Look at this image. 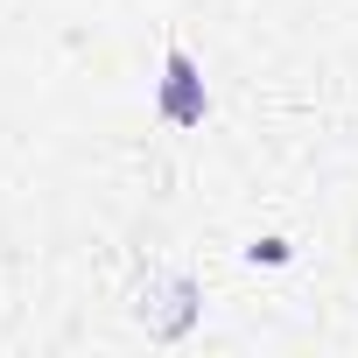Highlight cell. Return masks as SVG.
<instances>
[{
	"mask_svg": "<svg viewBox=\"0 0 358 358\" xmlns=\"http://www.w3.org/2000/svg\"><path fill=\"white\" fill-rule=\"evenodd\" d=\"M155 106H162L169 127H204L211 120V85H204V71H197V57L183 43L162 50V99Z\"/></svg>",
	"mask_w": 358,
	"mask_h": 358,
	"instance_id": "1",
	"label": "cell"
},
{
	"mask_svg": "<svg viewBox=\"0 0 358 358\" xmlns=\"http://www.w3.org/2000/svg\"><path fill=\"white\" fill-rule=\"evenodd\" d=\"M246 260H253V267H288V239H253Z\"/></svg>",
	"mask_w": 358,
	"mask_h": 358,
	"instance_id": "2",
	"label": "cell"
}]
</instances>
